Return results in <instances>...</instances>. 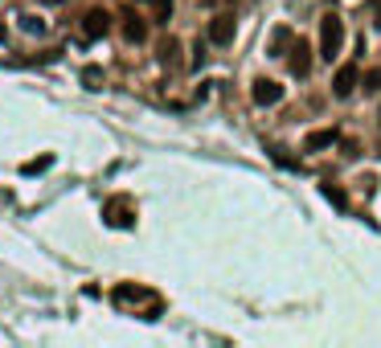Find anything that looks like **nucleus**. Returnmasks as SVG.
Returning a JSON list of instances; mask_svg holds the SVG:
<instances>
[{
	"mask_svg": "<svg viewBox=\"0 0 381 348\" xmlns=\"http://www.w3.org/2000/svg\"><path fill=\"white\" fill-rule=\"evenodd\" d=\"M111 299L120 303V307H131V303H140V320H156V311H160V299H152L143 287L136 283H120L115 291H111Z\"/></svg>",
	"mask_w": 381,
	"mask_h": 348,
	"instance_id": "obj_1",
	"label": "nucleus"
},
{
	"mask_svg": "<svg viewBox=\"0 0 381 348\" xmlns=\"http://www.w3.org/2000/svg\"><path fill=\"white\" fill-rule=\"evenodd\" d=\"M340 46H344V25H340V17L328 13V17L320 21V58H324V62H336Z\"/></svg>",
	"mask_w": 381,
	"mask_h": 348,
	"instance_id": "obj_2",
	"label": "nucleus"
},
{
	"mask_svg": "<svg viewBox=\"0 0 381 348\" xmlns=\"http://www.w3.org/2000/svg\"><path fill=\"white\" fill-rule=\"evenodd\" d=\"M107 29H111V13H107V8H91V13L78 17V33H82V41H98V37H107Z\"/></svg>",
	"mask_w": 381,
	"mask_h": 348,
	"instance_id": "obj_3",
	"label": "nucleus"
},
{
	"mask_svg": "<svg viewBox=\"0 0 381 348\" xmlns=\"http://www.w3.org/2000/svg\"><path fill=\"white\" fill-rule=\"evenodd\" d=\"M103 221L111 230H131L136 226V209H131V201H107L103 205Z\"/></svg>",
	"mask_w": 381,
	"mask_h": 348,
	"instance_id": "obj_4",
	"label": "nucleus"
},
{
	"mask_svg": "<svg viewBox=\"0 0 381 348\" xmlns=\"http://www.w3.org/2000/svg\"><path fill=\"white\" fill-rule=\"evenodd\" d=\"M205 37H209L214 46H230V41H234V17H230V13H217V17H209V25H205Z\"/></svg>",
	"mask_w": 381,
	"mask_h": 348,
	"instance_id": "obj_5",
	"label": "nucleus"
},
{
	"mask_svg": "<svg viewBox=\"0 0 381 348\" xmlns=\"http://www.w3.org/2000/svg\"><path fill=\"white\" fill-rule=\"evenodd\" d=\"M357 86H361L357 66H340V70H336V78H332V98H349Z\"/></svg>",
	"mask_w": 381,
	"mask_h": 348,
	"instance_id": "obj_6",
	"label": "nucleus"
},
{
	"mask_svg": "<svg viewBox=\"0 0 381 348\" xmlns=\"http://www.w3.org/2000/svg\"><path fill=\"white\" fill-rule=\"evenodd\" d=\"M254 103H259V107H275V103H283V82H275V78H259V82H254Z\"/></svg>",
	"mask_w": 381,
	"mask_h": 348,
	"instance_id": "obj_7",
	"label": "nucleus"
},
{
	"mask_svg": "<svg viewBox=\"0 0 381 348\" xmlns=\"http://www.w3.org/2000/svg\"><path fill=\"white\" fill-rule=\"evenodd\" d=\"M291 74H295V78H308L311 74V46L308 41H291Z\"/></svg>",
	"mask_w": 381,
	"mask_h": 348,
	"instance_id": "obj_8",
	"label": "nucleus"
},
{
	"mask_svg": "<svg viewBox=\"0 0 381 348\" xmlns=\"http://www.w3.org/2000/svg\"><path fill=\"white\" fill-rule=\"evenodd\" d=\"M123 37L131 41V46H140L143 37H148V25H143V17H136V13H123Z\"/></svg>",
	"mask_w": 381,
	"mask_h": 348,
	"instance_id": "obj_9",
	"label": "nucleus"
},
{
	"mask_svg": "<svg viewBox=\"0 0 381 348\" xmlns=\"http://www.w3.org/2000/svg\"><path fill=\"white\" fill-rule=\"evenodd\" d=\"M336 139H340V136H336L332 127H324V131H311V136L304 139V148H308V152H320V148H332Z\"/></svg>",
	"mask_w": 381,
	"mask_h": 348,
	"instance_id": "obj_10",
	"label": "nucleus"
},
{
	"mask_svg": "<svg viewBox=\"0 0 381 348\" xmlns=\"http://www.w3.org/2000/svg\"><path fill=\"white\" fill-rule=\"evenodd\" d=\"M103 82H107L103 66H82V86L86 91H103Z\"/></svg>",
	"mask_w": 381,
	"mask_h": 348,
	"instance_id": "obj_11",
	"label": "nucleus"
},
{
	"mask_svg": "<svg viewBox=\"0 0 381 348\" xmlns=\"http://www.w3.org/2000/svg\"><path fill=\"white\" fill-rule=\"evenodd\" d=\"M287 46H291V29H275L271 33V58H283Z\"/></svg>",
	"mask_w": 381,
	"mask_h": 348,
	"instance_id": "obj_12",
	"label": "nucleus"
},
{
	"mask_svg": "<svg viewBox=\"0 0 381 348\" xmlns=\"http://www.w3.org/2000/svg\"><path fill=\"white\" fill-rule=\"evenodd\" d=\"M176 53H181V41H176V37H164V41H160V62L172 66V62H176Z\"/></svg>",
	"mask_w": 381,
	"mask_h": 348,
	"instance_id": "obj_13",
	"label": "nucleus"
},
{
	"mask_svg": "<svg viewBox=\"0 0 381 348\" xmlns=\"http://www.w3.org/2000/svg\"><path fill=\"white\" fill-rule=\"evenodd\" d=\"M361 91H365V94H377V91H381V70H369V74H361Z\"/></svg>",
	"mask_w": 381,
	"mask_h": 348,
	"instance_id": "obj_14",
	"label": "nucleus"
},
{
	"mask_svg": "<svg viewBox=\"0 0 381 348\" xmlns=\"http://www.w3.org/2000/svg\"><path fill=\"white\" fill-rule=\"evenodd\" d=\"M49 164H53V152H46V156H37V160H29V164L21 168V172H29V176H33V172H46Z\"/></svg>",
	"mask_w": 381,
	"mask_h": 348,
	"instance_id": "obj_15",
	"label": "nucleus"
},
{
	"mask_svg": "<svg viewBox=\"0 0 381 348\" xmlns=\"http://www.w3.org/2000/svg\"><path fill=\"white\" fill-rule=\"evenodd\" d=\"M320 188H324V197H328L336 209H349V197H344V193H340L336 185H320Z\"/></svg>",
	"mask_w": 381,
	"mask_h": 348,
	"instance_id": "obj_16",
	"label": "nucleus"
},
{
	"mask_svg": "<svg viewBox=\"0 0 381 348\" xmlns=\"http://www.w3.org/2000/svg\"><path fill=\"white\" fill-rule=\"evenodd\" d=\"M21 29L25 33H46V25L37 21V17H21Z\"/></svg>",
	"mask_w": 381,
	"mask_h": 348,
	"instance_id": "obj_17",
	"label": "nucleus"
},
{
	"mask_svg": "<svg viewBox=\"0 0 381 348\" xmlns=\"http://www.w3.org/2000/svg\"><path fill=\"white\" fill-rule=\"evenodd\" d=\"M152 8H156V17H160V21H168V13H172V4H168V0H152Z\"/></svg>",
	"mask_w": 381,
	"mask_h": 348,
	"instance_id": "obj_18",
	"label": "nucleus"
},
{
	"mask_svg": "<svg viewBox=\"0 0 381 348\" xmlns=\"http://www.w3.org/2000/svg\"><path fill=\"white\" fill-rule=\"evenodd\" d=\"M41 4H66V0H41Z\"/></svg>",
	"mask_w": 381,
	"mask_h": 348,
	"instance_id": "obj_19",
	"label": "nucleus"
},
{
	"mask_svg": "<svg viewBox=\"0 0 381 348\" xmlns=\"http://www.w3.org/2000/svg\"><path fill=\"white\" fill-rule=\"evenodd\" d=\"M377 123H381V107H377Z\"/></svg>",
	"mask_w": 381,
	"mask_h": 348,
	"instance_id": "obj_20",
	"label": "nucleus"
}]
</instances>
